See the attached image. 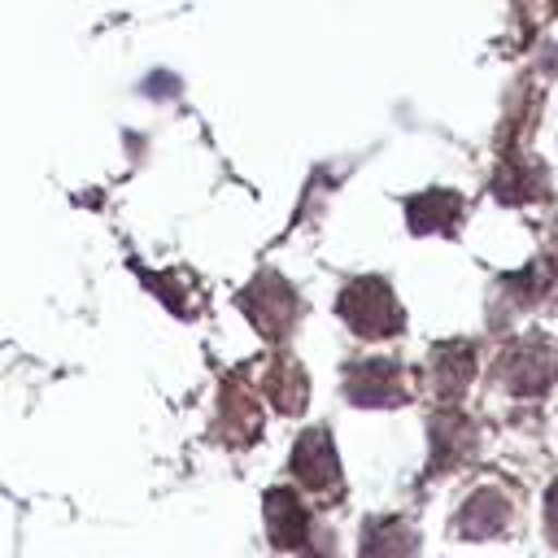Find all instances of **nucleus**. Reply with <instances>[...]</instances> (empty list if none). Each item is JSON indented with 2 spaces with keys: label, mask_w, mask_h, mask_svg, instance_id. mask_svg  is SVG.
Returning a JSON list of instances; mask_svg holds the SVG:
<instances>
[{
  "label": "nucleus",
  "mask_w": 558,
  "mask_h": 558,
  "mask_svg": "<svg viewBox=\"0 0 558 558\" xmlns=\"http://www.w3.org/2000/svg\"><path fill=\"white\" fill-rule=\"evenodd\" d=\"M340 314L366 340L397 336L401 323H405V314H401V305H397V296H392V288L384 279H353L340 292Z\"/></svg>",
  "instance_id": "obj_1"
},
{
  "label": "nucleus",
  "mask_w": 558,
  "mask_h": 558,
  "mask_svg": "<svg viewBox=\"0 0 558 558\" xmlns=\"http://www.w3.org/2000/svg\"><path fill=\"white\" fill-rule=\"evenodd\" d=\"M554 375H558V349L549 340H541V336L510 344L501 353V362H497V379L510 392H523V397L527 392H545Z\"/></svg>",
  "instance_id": "obj_2"
},
{
  "label": "nucleus",
  "mask_w": 558,
  "mask_h": 558,
  "mask_svg": "<svg viewBox=\"0 0 558 558\" xmlns=\"http://www.w3.org/2000/svg\"><path fill=\"white\" fill-rule=\"evenodd\" d=\"M240 305L248 310V318L266 331V336H283L288 327H292V318H296V296H292V288L279 279V275H262L244 296H240Z\"/></svg>",
  "instance_id": "obj_3"
},
{
  "label": "nucleus",
  "mask_w": 558,
  "mask_h": 558,
  "mask_svg": "<svg viewBox=\"0 0 558 558\" xmlns=\"http://www.w3.org/2000/svg\"><path fill=\"white\" fill-rule=\"evenodd\" d=\"M344 392L357 405H397V401H405V375L397 362H384V357L353 362L344 375Z\"/></svg>",
  "instance_id": "obj_4"
},
{
  "label": "nucleus",
  "mask_w": 558,
  "mask_h": 558,
  "mask_svg": "<svg viewBox=\"0 0 558 558\" xmlns=\"http://www.w3.org/2000/svg\"><path fill=\"white\" fill-rule=\"evenodd\" d=\"M292 471H296V480H301L305 488H318V493L336 488V480H340V471H336V449H331V436H327L323 427H314V432H305V436L296 440V449H292Z\"/></svg>",
  "instance_id": "obj_5"
},
{
  "label": "nucleus",
  "mask_w": 558,
  "mask_h": 558,
  "mask_svg": "<svg viewBox=\"0 0 558 558\" xmlns=\"http://www.w3.org/2000/svg\"><path fill=\"white\" fill-rule=\"evenodd\" d=\"M266 527H270V541L283 545V549H301L305 545L310 514H305V506L296 501L292 488H270L266 493Z\"/></svg>",
  "instance_id": "obj_6"
},
{
  "label": "nucleus",
  "mask_w": 558,
  "mask_h": 558,
  "mask_svg": "<svg viewBox=\"0 0 558 558\" xmlns=\"http://www.w3.org/2000/svg\"><path fill=\"white\" fill-rule=\"evenodd\" d=\"M506 523H510V501L497 488H480L475 497H466V506L458 514V532L462 536H475V541L497 536Z\"/></svg>",
  "instance_id": "obj_7"
},
{
  "label": "nucleus",
  "mask_w": 558,
  "mask_h": 558,
  "mask_svg": "<svg viewBox=\"0 0 558 558\" xmlns=\"http://www.w3.org/2000/svg\"><path fill=\"white\" fill-rule=\"evenodd\" d=\"M471 371H475L471 344H440V349L432 353V388H436V397L453 401V397L466 388Z\"/></svg>",
  "instance_id": "obj_8"
},
{
  "label": "nucleus",
  "mask_w": 558,
  "mask_h": 558,
  "mask_svg": "<svg viewBox=\"0 0 558 558\" xmlns=\"http://www.w3.org/2000/svg\"><path fill=\"white\" fill-rule=\"evenodd\" d=\"M414 527L401 519H371L362 527V558H410Z\"/></svg>",
  "instance_id": "obj_9"
},
{
  "label": "nucleus",
  "mask_w": 558,
  "mask_h": 558,
  "mask_svg": "<svg viewBox=\"0 0 558 558\" xmlns=\"http://www.w3.org/2000/svg\"><path fill=\"white\" fill-rule=\"evenodd\" d=\"M266 392H270V401L279 405V410H301L305 405V375H301V366H292V362H279V371L266 379Z\"/></svg>",
  "instance_id": "obj_10"
},
{
  "label": "nucleus",
  "mask_w": 558,
  "mask_h": 558,
  "mask_svg": "<svg viewBox=\"0 0 558 558\" xmlns=\"http://www.w3.org/2000/svg\"><path fill=\"white\" fill-rule=\"evenodd\" d=\"M545 527H549V541L558 545V484H554L549 497H545Z\"/></svg>",
  "instance_id": "obj_11"
}]
</instances>
